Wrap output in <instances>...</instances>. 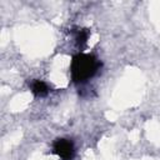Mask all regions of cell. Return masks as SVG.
<instances>
[{
  "label": "cell",
  "instance_id": "cell-1",
  "mask_svg": "<svg viewBox=\"0 0 160 160\" xmlns=\"http://www.w3.org/2000/svg\"><path fill=\"white\" fill-rule=\"evenodd\" d=\"M100 66L101 62L98 61V59L94 55L79 52L71 60V79L76 84L85 82L96 74Z\"/></svg>",
  "mask_w": 160,
  "mask_h": 160
},
{
  "label": "cell",
  "instance_id": "cell-2",
  "mask_svg": "<svg viewBox=\"0 0 160 160\" xmlns=\"http://www.w3.org/2000/svg\"><path fill=\"white\" fill-rule=\"evenodd\" d=\"M52 152L62 160H71L74 158V144L68 139H56L52 144Z\"/></svg>",
  "mask_w": 160,
  "mask_h": 160
},
{
  "label": "cell",
  "instance_id": "cell-3",
  "mask_svg": "<svg viewBox=\"0 0 160 160\" xmlns=\"http://www.w3.org/2000/svg\"><path fill=\"white\" fill-rule=\"evenodd\" d=\"M31 90H32V92H34L36 96H40V98L46 96V95L49 94V88H48V85H46L44 81H40V80H35V81L32 82Z\"/></svg>",
  "mask_w": 160,
  "mask_h": 160
},
{
  "label": "cell",
  "instance_id": "cell-4",
  "mask_svg": "<svg viewBox=\"0 0 160 160\" xmlns=\"http://www.w3.org/2000/svg\"><path fill=\"white\" fill-rule=\"evenodd\" d=\"M88 38H89V31H88L86 29H81V30L78 32V35H76V44H78V46H79L80 49H82V48L86 45Z\"/></svg>",
  "mask_w": 160,
  "mask_h": 160
}]
</instances>
